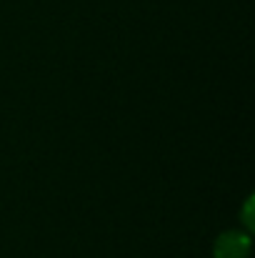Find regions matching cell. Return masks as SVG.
<instances>
[{
	"label": "cell",
	"instance_id": "6da1fadb",
	"mask_svg": "<svg viewBox=\"0 0 255 258\" xmlns=\"http://www.w3.org/2000/svg\"><path fill=\"white\" fill-rule=\"evenodd\" d=\"M215 258H248L250 253V236L240 231H228L215 241Z\"/></svg>",
	"mask_w": 255,
	"mask_h": 258
}]
</instances>
